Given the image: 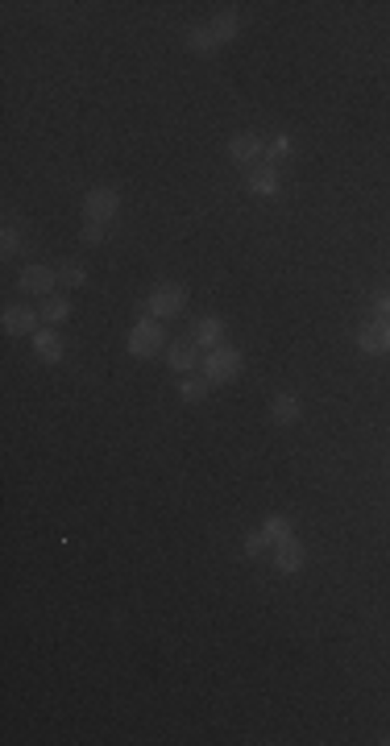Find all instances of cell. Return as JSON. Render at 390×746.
I'll list each match as a JSON object with an SVG mask.
<instances>
[{"label":"cell","instance_id":"cell-1","mask_svg":"<svg viewBox=\"0 0 390 746\" xmlns=\"http://www.w3.org/2000/svg\"><path fill=\"white\" fill-rule=\"evenodd\" d=\"M162 345H167V332H162V320H137L134 328H129V340H125V349L134 353V357H158L162 353Z\"/></svg>","mask_w":390,"mask_h":746},{"label":"cell","instance_id":"cell-2","mask_svg":"<svg viewBox=\"0 0 390 746\" xmlns=\"http://www.w3.org/2000/svg\"><path fill=\"white\" fill-rule=\"evenodd\" d=\"M204 377L212 385H224V382H237L241 377V353L237 349H229V345H220V349H207V357H204Z\"/></svg>","mask_w":390,"mask_h":746},{"label":"cell","instance_id":"cell-3","mask_svg":"<svg viewBox=\"0 0 390 746\" xmlns=\"http://www.w3.org/2000/svg\"><path fill=\"white\" fill-rule=\"evenodd\" d=\"M146 307L154 320H175V315L187 307V287L183 282H158V287L150 290Z\"/></svg>","mask_w":390,"mask_h":746},{"label":"cell","instance_id":"cell-4","mask_svg":"<svg viewBox=\"0 0 390 746\" xmlns=\"http://www.w3.org/2000/svg\"><path fill=\"white\" fill-rule=\"evenodd\" d=\"M117 207H121V191L117 187H92L84 195V216L96 220V224H109L117 216Z\"/></svg>","mask_w":390,"mask_h":746},{"label":"cell","instance_id":"cell-5","mask_svg":"<svg viewBox=\"0 0 390 746\" xmlns=\"http://www.w3.org/2000/svg\"><path fill=\"white\" fill-rule=\"evenodd\" d=\"M229 158L237 166H257V162L266 158V142H262L257 133H237L229 142Z\"/></svg>","mask_w":390,"mask_h":746},{"label":"cell","instance_id":"cell-6","mask_svg":"<svg viewBox=\"0 0 390 746\" xmlns=\"http://www.w3.org/2000/svg\"><path fill=\"white\" fill-rule=\"evenodd\" d=\"M37 320H42V312L25 307V303H9V307H4V332H9V337H34V332H42Z\"/></svg>","mask_w":390,"mask_h":746},{"label":"cell","instance_id":"cell-7","mask_svg":"<svg viewBox=\"0 0 390 746\" xmlns=\"http://www.w3.org/2000/svg\"><path fill=\"white\" fill-rule=\"evenodd\" d=\"M357 349L370 353V357H386L390 353V320H370V324L357 332Z\"/></svg>","mask_w":390,"mask_h":746},{"label":"cell","instance_id":"cell-8","mask_svg":"<svg viewBox=\"0 0 390 746\" xmlns=\"http://www.w3.org/2000/svg\"><path fill=\"white\" fill-rule=\"evenodd\" d=\"M17 282H21L25 295H42V299H50V290H54V282H59V270H50V265H25L21 274H17Z\"/></svg>","mask_w":390,"mask_h":746},{"label":"cell","instance_id":"cell-9","mask_svg":"<svg viewBox=\"0 0 390 746\" xmlns=\"http://www.w3.org/2000/svg\"><path fill=\"white\" fill-rule=\"evenodd\" d=\"M167 365H171L175 373H191L204 365V357H199V345H195L191 337L187 340H171V349H167Z\"/></svg>","mask_w":390,"mask_h":746},{"label":"cell","instance_id":"cell-10","mask_svg":"<svg viewBox=\"0 0 390 746\" xmlns=\"http://www.w3.org/2000/svg\"><path fill=\"white\" fill-rule=\"evenodd\" d=\"M304 560H307V552H304V543L295 539V535H287V539L274 543V564H279V572H299Z\"/></svg>","mask_w":390,"mask_h":746},{"label":"cell","instance_id":"cell-11","mask_svg":"<svg viewBox=\"0 0 390 746\" xmlns=\"http://www.w3.org/2000/svg\"><path fill=\"white\" fill-rule=\"evenodd\" d=\"M191 340L199 349H220V345H224V320H220V315H199Z\"/></svg>","mask_w":390,"mask_h":746},{"label":"cell","instance_id":"cell-12","mask_svg":"<svg viewBox=\"0 0 390 746\" xmlns=\"http://www.w3.org/2000/svg\"><path fill=\"white\" fill-rule=\"evenodd\" d=\"M34 353H37V361H46V365H59L62 361V353H67V345H62V337L54 332V328H42V332H34Z\"/></svg>","mask_w":390,"mask_h":746},{"label":"cell","instance_id":"cell-13","mask_svg":"<svg viewBox=\"0 0 390 746\" xmlns=\"http://www.w3.org/2000/svg\"><path fill=\"white\" fill-rule=\"evenodd\" d=\"M245 182L254 195H279V166H254V174Z\"/></svg>","mask_w":390,"mask_h":746},{"label":"cell","instance_id":"cell-14","mask_svg":"<svg viewBox=\"0 0 390 746\" xmlns=\"http://www.w3.org/2000/svg\"><path fill=\"white\" fill-rule=\"evenodd\" d=\"M270 419L282 423V427L295 423V419H299V398H295V394H279L274 402H270Z\"/></svg>","mask_w":390,"mask_h":746},{"label":"cell","instance_id":"cell-15","mask_svg":"<svg viewBox=\"0 0 390 746\" xmlns=\"http://www.w3.org/2000/svg\"><path fill=\"white\" fill-rule=\"evenodd\" d=\"M42 320H46V324H54V328H59L62 320H71V299H62V295H50L46 307H42Z\"/></svg>","mask_w":390,"mask_h":746},{"label":"cell","instance_id":"cell-16","mask_svg":"<svg viewBox=\"0 0 390 746\" xmlns=\"http://www.w3.org/2000/svg\"><path fill=\"white\" fill-rule=\"evenodd\" d=\"M207 29L216 34V42H232V37H237V12H232V9L216 12V17H212V25H207Z\"/></svg>","mask_w":390,"mask_h":746},{"label":"cell","instance_id":"cell-17","mask_svg":"<svg viewBox=\"0 0 390 746\" xmlns=\"http://www.w3.org/2000/svg\"><path fill=\"white\" fill-rule=\"evenodd\" d=\"M262 535H266L270 543H279V539H287V535H295V531H291V518H282V515H270L266 523H262Z\"/></svg>","mask_w":390,"mask_h":746},{"label":"cell","instance_id":"cell-18","mask_svg":"<svg viewBox=\"0 0 390 746\" xmlns=\"http://www.w3.org/2000/svg\"><path fill=\"white\" fill-rule=\"evenodd\" d=\"M187 46H191L195 54H212L220 42H216V34H212V29L204 25V29H191V34H187Z\"/></svg>","mask_w":390,"mask_h":746},{"label":"cell","instance_id":"cell-19","mask_svg":"<svg viewBox=\"0 0 390 746\" xmlns=\"http://www.w3.org/2000/svg\"><path fill=\"white\" fill-rule=\"evenodd\" d=\"M207 377H183V385H179V394L187 398V402H204V394H207Z\"/></svg>","mask_w":390,"mask_h":746},{"label":"cell","instance_id":"cell-20","mask_svg":"<svg viewBox=\"0 0 390 746\" xmlns=\"http://www.w3.org/2000/svg\"><path fill=\"white\" fill-rule=\"evenodd\" d=\"M282 158H291V137H274L266 145V166H279Z\"/></svg>","mask_w":390,"mask_h":746},{"label":"cell","instance_id":"cell-21","mask_svg":"<svg viewBox=\"0 0 390 746\" xmlns=\"http://www.w3.org/2000/svg\"><path fill=\"white\" fill-rule=\"evenodd\" d=\"M84 282H87L84 265H62L59 270V287H84Z\"/></svg>","mask_w":390,"mask_h":746},{"label":"cell","instance_id":"cell-22","mask_svg":"<svg viewBox=\"0 0 390 746\" xmlns=\"http://www.w3.org/2000/svg\"><path fill=\"white\" fill-rule=\"evenodd\" d=\"M266 535H262V531H249V535H245V555H262L266 552Z\"/></svg>","mask_w":390,"mask_h":746},{"label":"cell","instance_id":"cell-23","mask_svg":"<svg viewBox=\"0 0 390 746\" xmlns=\"http://www.w3.org/2000/svg\"><path fill=\"white\" fill-rule=\"evenodd\" d=\"M79 241H84V245H100V241H104V224H96V220H87V224H84V232H79Z\"/></svg>","mask_w":390,"mask_h":746},{"label":"cell","instance_id":"cell-24","mask_svg":"<svg viewBox=\"0 0 390 746\" xmlns=\"http://www.w3.org/2000/svg\"><path fill=\"white\" fill-rule=\"evenodd\" d=\"M17 245H21V232H17V229H4V232H0V253H4V257H12V253H17Z\"/></svg>","mask_w":390,"mask_h":746},{"label":"cell","instance_id":"cell-25","mask_svg":"<svg viewBox=\"0 0 390 746\" xmlns=\"http://www.w3.org/2000/svg\"><path fill=\"white\" fill-rule=\"evenodd\" d=\"M374 312H378V320H390V290H382L374 299Z\"/></svg>","mask_w":390,"mask_h":746}]
</instances>
